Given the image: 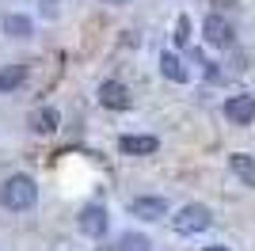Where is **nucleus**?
Returning a JSON list of instances; mask_svg holds the SVG:
<instances>
[{"label":"nucleus","instance_id":"f8f14e48","mask_svg":"<svg viewBox=\"0 0 255 251\" xmlns=\"http://www.w3.org/2000/svg\"><path fill=\"white\" fill-rule=\"evenodd\" d=\"M31 19L27 15H19V11H11V15H4V34L8 38H31Z\"/></svg>","mask_w":255,"mask_h":251},{"label":"nucleus","instance_id":"6ab92c4d","mask_svg":"<svg viewBox=\"0 0 255 251\" xmlns=\"http://www.w3.org/2000/svg\"><path fill=\"white\" fill-rule=\"evenodd\" d=\"M103 4H111V8H122V4H126V0H103Z\"/></svg>","mask_w":255,"mask_h":251},{"label":"nucleus","instance_id":"9d476101","mask_svg":"<svg viewBox=\"0 0 255 251\" xmlns=\"http://www.w3.org/2000/svg\"><path fill=\"white\" fill-rule=\"evenodd\" d=\"M229 167H233V175L248 187H255V156L252 152H233L229 156Z\"/></svg>","mask_w":255,"mask_h":251},{"label":"nucleus","instance_id":"1a4fd4ad","mask_svg":"<svg viewBox=\"0 0 255 251\" xmlns=\"http://www.w3.org/2000/svg\"><path fill=\"white\" fill-rule=\"evenodd\" d=\"M57 122H61V115H57L53 107H38V111H31V118H27L31 133H53Z\"/></svg>","mask_w":255,"mask_h":251},{"label":"nucleus","instance_id":"ddd939ff","mask_svg":"<svg viewBox=\"0 0 255 251\" xmlns=\"http://www.w3.org/2000/svg\"><path fill=\"white\" fill-rule=\"evenodd\" d=\"M23 80H27V65H8V69H0V92L19 88Z\"/></svg>","mask_w":255,"mask_h":251},{"label":"nucleus","instance_id":"f257e3e1","mask_svg":"<svg viewBox=\"0 0 255 251\" xmlns=\"http://www.w3.org/2000/svg\"><path fill=\"white\" fill-rule=\"evenodd\" d=\"M38 202V187H34L31 175H11L4 179V187H0V206L11 209V213H23V209H31Z\"/></svg>","mask_w":255,"mask_h":251},{"label":"nucleus","instance_id":"f03ea898","mask_svg":"<svg viewBox=\"0 0 255 251\" xmlns=\"http://www.w3.org/2000/svg\"><path fill=\"white\" fill-rule=\"evenodd\" d=\"M210 225H213V213L202 202H187V206L171 217V229L179 232V236H198V232H206Z\"/></svg>","mask_w":255,"mask_h":251},{"label":"nucleus","instance_id":"a211bd4d","mask_svg":"<svg viewBox=\"0 0 255 251\" xmlns=\"http://www.w3.org/2000/svg\"><path fill=\"white\" fill-rule=\"evenodd\" d=\"M202 251H233V248H225V244H210V248H202Z\"/></svg>","mask_w":255,"mask_h":251},{"label":"nucleus","instance_id":"0eeeda50","mask_svg":"<svg viewBox=\"0 0 255 251\" xmlns=\"http://www.w3.org/2000/svg\"><path fill=\"white\" fill-rule=\"evenodd\" d=\"M118 148H122L126 156H152V152L160 148V141L149 137V133H126L122 141H118Z\"/></svg>","mask_w":255,"mask_h":251},{"label":"nucleus","instance_id":"6e6552de","mask_svg":"<svg viewBox=\"0 0 255 251\" xmlns=\"http://www.w3.org/2000/svg\"><path fill=\"white\" fill-rule=\"evenodd\" d=\"M129 213L141 221H160V217H168V202L164 198H133L129 202Z\"/></svg>","mask_w":255,"mask_h":251},{"label":"nucleus","instance_id":"4468645a","mask_svg":"<svg viewBox=\"0 0 255 251\" xmlns=\"http://www.w3.org/2000/svg\"><path fill=\"white\" fill-rule=\"evenodd\" d=\"M118 251H152V244H149L145 232H126V236L118 240Z\"/></svg>","mask_w":255,"mask_h":251},{"label":"nucleus","instance_id":"9b49d317","mask_svg":"<svg viewBox=\"0 0 255 251\" xmlns=\"http://www.w3.org/2000/svg\"><path fill=\"white\" fill-rule=\"evenodd\" d=\"M160 73L168 76V80H175V84H187V80H191L187 65H183L175 53H160Z\"/></svg>","mask_w":255,"mask_h":251},{"label":"nucleus","instance_id":"dca6fc26","mask_svg":"<svg viewBox=\"0 0 255 251\" xmlns=\"http://www.w3.org/2000/svg\"><path fill=\"white\" fill-rule=\"evenodd\" d=\"M38 8H42L46 19H57V11H61V0H38Z\"/></svg>","mask_w":255,"mask_h":251},{"label":"nucleus","instance_id":"423d86ee","mask_svg":"<svg viewBox=\"0 0 255 251\" xmlns=\"http://www.w3.org/2000/svg\"><path fill=\"white\" fill-rule=\"evenodd\" d=\"M225 118H229L233 126H248V122H255V95H252V92L233 95V99L225 103Z\"/></svg>","mask_w":255,"mask_h":251},{"label":"nucleus","instance_id":"2eb2a0df","mask_svg":"<svg viewBox=\"0 0 255 251\" xmlns=\"http://www.w3.org/2000/svg\"><path fill=\"white\" fill-rule=\"evenodd\" d=\"M171 38H175V46H191V15H179V19H175V34H171Z\"/></svg>","mask_w":255,"mask_h":251},{"label":"nucleus","instance_id":"39448f33","mask_svg":"<svg viewBox=\"0 0 255 251\" xmlns=\"http://www.w3.org/2000/svg\"><path fill=\"white\" fill-rule=\"evenodd\" d=\"M99 103L111 107V111H129L133 107V95L122 80H103L99 84Z\"/></svg>","mask_w":255,"mask_h":251},{"label":"nucleus","instance_id":"20e7f679","mask_svg":"<svg viewBox=\"0 0 255 251\" xmlns=\"http://www.w3.org/2000/svg\"><path fill=\"white\" fill-rule=\"evenodd\" d=\"M202 34H206V42L210 46H217V50H229L236 42V31H233V23L225 19V15H206V23H202Z\"/></svg>","mask_w":255,"mask_h":251},{"label":"nucleus","instance_id":"7ed1b4c3","mask_svg":"<svg viewBox=\"0 0 255 251\" xmlns=\"http://www.w3.org/2000/svg\"><path fill=\"white\" fill-rule=\"evenodd\" d=\"M76 225H80V232H84V236H92V240H103V236H107V229H111L107 206H99V202L84 206V209H80V217H76Z\"/></svg>","mask_w":255,"mask_h":251},{"label":"nucleus","instance_id":"f3484780","mask_svg":"<svg viewBox=\"0 0 255 251\" xmlns=\"http://www.w3.org/2000/svg\"><path fill=\"white\" fill-rule=\"evenodd\" d=\"M213 8H236V0H210Z\"/></svg>","mask_w":255,"mask_h":251}]
</instances>
